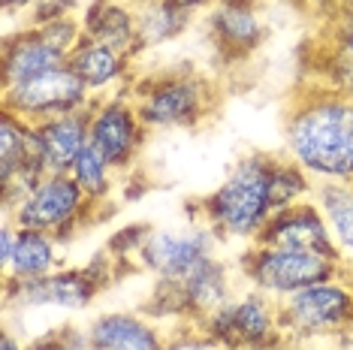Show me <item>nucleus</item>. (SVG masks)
Masks as SVG:
<instances>
[{
    "label": "nucleus",
    "instance_id": "15",
    "mask_svg": "<svg viewBox=\"0 0 353 350\" xmlns=\"http://www.w3.org/2000/svg\"><path fill=\"white\" fill-rule=\"evenodd\" d=\"M70 63V54L39 25H21L3 37V61H0V79L3 91L12 85H21L46 70Z\"/></svg>",
    "mask_w": 353,
    "mask_h": 350
},
{
    "label": "nucleus",
    "instance_id": "27",
    "mask_svg": "<svg viewBox=\"0 0 353 350\" xmlns=\"http://www.w3.org/2000/svg\"><path fill=\"white\" fill-rule=\"evenodd\" d=\"M15 242H19V227L10 218H3V229H0V272L10 266V260L15 254Z\"/></svg>",
    "mask_w": 353,
    "mask_h": 350
},
{
    "label": "nucleus",
    "instance_id": "31",
    "mask_svg": "<svg viewBox=\"0 0 353 350\" xmlns=\"http://www.w3.org/2000/svg\"><path fill=\"white\" fill-rule=\"evenodd\" d=\"M281 350H299V344H284Z\"/></svg>",
    "mask_w": 353,
    "mask_h": 350
},
{
    "label": "nucleus",
    "instance_id": "11",
    "mask_svg": "<svg viewBox=\"0 0 353 350\" xmlns=\"http://www.w3.org/2000/svg\"><path fill=\"white\" fill-rule=\"evenodd\" d=\"M88 127H91V145L115 166V172L124 175L139 163V154L148 139V127L142 124L130 91L91 100Z\"/></svg>",
    "mask_w": 353,
    "mask_h": 350
},
{
    "label": "nucleus",
    "instance_id": "17",
    "mask_svg": "<svg viewBox=\"0 0 353 350\" xmlns=\"http://www.w3.org/2000/svg\"><path fill=\"white\" fill-rule=\"evenodd\" d=\"M70 67L73 73L82 79V85L88 88L94 100L97 97H109V94L127 91L136 79V61L127 54L100 45L94 39H85L70 54Z\"/></svg>",
    "mask_w": 353,
    "mask_h": 350
},
{
    "label": "nucleus",
    "instance_id": "18",
    "mask_svg": "<svg viewBox=\"0 0 353 350\" xmlns=\"http://www.w3.org/2000/svg\"><path fill=\"white\" fill-rule=\"evenodd\" d=\"M82 30L85 39H94L100 45L139 58L142 37H139V19H136V3L130 0H94L82 10Z\"/></svg>",
    "mask_w": 353,
    "mask_h": 350
},
{
    "label": "nucleus",
    "instance_id": "2",
    "mask_svg": "<svg viewBox=\"0 0 353 350\" xmlns=\"http://www.w3.org/2000/svg\"><path fill=\"white\" fill-rule=\"evenodd\" d=\"M275 194H272V154L248 151L212 194L194 205L196 220L212 229L221 242L254 245L269 218L275 214Z\"/></svg>",
    "mask_w": 353,
    "mask_h": 350
},
{
    "label": "nucleus",
    "instance_id": "4",
    "mask_svg": "<svg viewBox=\"0 0 353 350\" xmlns=\"http://www.w3.org/2000/svg\"><path fill=\"white\" fill-rule=\"evenodd\" d=\"M194 332L214 350H281L290 344L281 326L278 299L254 287L232 293L227 305L199 320Z\"/></svg>",
    "mask_w": 353,
    "mask_h": 350
},
{
    "label": "nucleus",
    "instance_id": "12",
    "mask_svg": "<svg viewBox=\"0 0 353 350\" xmlns=\"http://www.w3.org/2000/svg\"><path fill=\"white\" fill-rule=\"evenodd\" d=\"M91 94L82 85V79L73 73L70 63L54 70H46L21 85H12L3 91V109L30 124L61 118L70 112H85L91 106Z\"/></svg>",
    "mask_w": 353,
    "mask_h": 350
},
{
    "label": "nucleus",
    "instance_id": "5",
    "mask_svg": "<svg viewBox=\"0 0 353 350\" xmlns=\"http://www.w3.org/2000/svg\"><path fill=\"white\" fill-rule=\"evenodd\" d=\"M118 272V262L106 251L88 266L54 269L52 275L37 281H3L6 308H58V311H85L100 299V293L112 284Z\"/></svg>",
    "mask_w": 353,
    "mask_h": 350
},
{
    "label": "nucleus",
    "instance_id": "26",
    "mask_svg": "<svg viewBox=\"0 0 353 350\" xmlns=\"http://www.w3.org/2000/svg\"><path fill=\"white\" fill-rule=\"evenodd\" d=\"M63 15H76V0H43L39 6L30 10L25 25H46V21L63 19Z\"/></svg>",
    "mask_w": 353,
    "mask_h": 350
},
{
    "label": "nucleus",
    "instance_id": "3",
    "mask_svg": "<svg viewBox=\"0 0 353 350\" xmlns=\"http://www.w3.org/2000/svg\"><path fill=\"white\" fill-rule=\"evenodd\" d=\"M127 91L148 133L196 130L218 109V91L212 79L190 67H170L136 76Z\"/></svg>",
    "mask_w": 353,
    "mask_h": 350
},
{
    "label": "nucleus",
    "instance_id": "24",
    "mask_svg": "<svg viewBox=\"0 0 353 350\" xmlns=\"http://www.w3.org/2000/svg\"><path fill=\"white\" fill-rule=\"evenodd\" d=\"M70 175H73V181L79 187H82V194L91 200L94 205H103L112 196V190H115V166H112L106 157L100 154L97 148L88 142L85 151L79 154V161L73 163V169H70Z\"/></svg>",
    "mask_w": 353,
    "mask_h": 350
},
{
    "label": "nucleus",
    "instance_id": "21",
    "mask_svg": "<svg viewBox=\"0 0 353 350\" xmlns=\"http://www.w3.org/2000/svg\"><path fill=\"white\" fill-rule=\"evenodd\" d=\"M61 269V238L37 229H19V242L10 266L3 269V281H37Z\"/></svg>",
    "mask_w": 353,
    "mask_h": 350
},
{
    "label": "nucleus",
    "instance_id": "14",
    "mask_svg": "<svg viewBox=\"0 0 353 350\" xmlns=\"http://www.w3.org/2000/svg\"><path fill=\"white\" fill-rule=\"evenodd\" d=\"M254 245H266V248H284V251H302V254H320V257L339 260L329 224L320 212V205L311 200H302L296 205L275 212L263 233L256 236ZM341 262V260H339Z\"/></svg>",
    "mask_w": 353,
    "mask_h": 350
},
{
    "label": "nucleus",
    "instance_id": "16",
    "mask_svg": "<svg viewBox=\"0 0 353 350\" xmlns=\"http://www.w3.org/2000/svg\"><path fill=\"white\" fill-rule=\"evenodd\" d=\"M88 350H170L154 317L139 311H106L85 326Z\"/></svg>",
    "mask_w": 353,
    "mask_h": 350
},
{
    "label": "nucleus",
    "instance_id": "23",
    "mask_svg": "<svg viewBox=\"0 0 353 350\" xmlns=\"http://www.w3.org/2000/svg\"><path fill=\"white\" fill-rule=\"evenodd\" d=\"M136 19H139V37L142 49H157V45L175 43L184 30H190L194 15L181 10L172 0H151V3L136 6Z\"/></svg>",
    "mask_w": 353,
    "mask_h": 350
},
{
    "label": "nucleus",
    "instance_id": "13",
    "mask_svg": "<svg viewBox=\"0 0 353 350\" xmlns=\"http://www.w3.org/2000/svg\"><path fill=\"white\" fill-rule=\"evenodd\" d=\"M260 6V0H221L214 10L205 12L208 39L227 63L254 58L266 43L269 25Z\"/></svg>",
    "mask_w": 353,
    "mask_h": 350
},
{
    "label": "nucleus",
    "instance_id": "9",
    "mask_svg": "<svg viewBox=\"0 0 353 350\" xmlns=\"http://www.w3.org/2000/svg\"><path fill=\"white\" fill-rule=\"evenodd\" d=\"M232 293H236V278H232L230 266L221 257H212L181 281H157L145 314L175 317V320L196 326L221 305H227Z\"/></svg>",
    "mask_w": 353,
    "mask_h": 350
},
{
    "label": "nucleus",
    "instance_id": "29",
    "mask_svg": "<svg viewBox=\"0 0 353 350\" xmlns=\"http://www.w3.org/2000/svg\"><path fill=\"white\" fill-rule=\"evenodd\" d=\"M172 3H179L181 10H188L190 15H199V12L214 10V6H218L221 0H172Z\"/></svg>",
    "mask_w": 353,
    "mask_h": 350
},
{
    "label": "nucleus",
    "instance_id": "8",
    "mask_svg": "<svg viewBox=\"0 0 353 350\" xmlns=\"http://www.w3.org/2000/svg\"><path fill=\"white\" fill-rule=\"evenodd\" d=\"M341 272L344 266L339 260L320 257V254L266 248V245H248L239 254V278L248 287L266 293L278 302Z\"/></svg>",
    "mask_w": 353,
    "mask_h": 350
},
{
    "label": "nucleus",
    "instance_id": "20",
    "mask_svg": "<svg viewBox=\"0 0 353 350\" xmlns=\"http://www.w3.org/2000/svg\"><path fill=\"white\" fill-rule=\"evenodd\" d=\"M320 82L353 100V3L329 15L326 37L320 39Z\"/></svg>",
    "mask_w": 353,
    "mask_h": 350
},
{
    "label": "nucleus",
    "instance_id": "10",
    "mask_svg": "<svg viewBox=\"0 0 353 350\" xmlns=\"http://www.w3.org/2000/svg\"><path fill=\"white\" fill-rule=\"evenodd\" d=\"M218 242L221 238L203 220L170 229L151 227L133 266L148 272L154 281H181L205 260L218 257Z\"/></svg>",
    "mask_w": 353,
    "mask_h": 350
},
{
    "label": "nucleus",
    "instance_id": "22",
    "mask_svg": "<svg viewBox=\"0 0 353 350\" xmlns=\"http://www.w3.org/2000/svg\"><path fill=\"white\" fill-rule=\"evenodd\" d=\"M314 203L329 224L344 272L353 275V181L350 185H317Z\"/></svg>",
    "mask_w": 353,
    "mask_h": 350
},
{
    "label": "nucleus",
    "instance_id": "7",
    "mask_svg": "<svg viewBox=\"0 0 353 350\" xmlns=\"http://www.w3.org/2000/svg\"><path fill=\"white\" fill-rule=\"evenodd\" d=\"M19 229H37L63 238H73L79 229H85L91 220L100 218V205H94L82 194V187L73 181V175H43L34 190L21 200L10 214Z\"/></svg>",
    "mask_w": 353,
    "mask_h": 350
},
{
    "label": "nucleus",
    "instance_id": "6",
    "mask_svg": "<svg viewBox=\"0 0 353 350\" xmlns=\"http://www.w3.org/2000/svg\"><path fill=\"white\" fill-rule=\"evenodd\" d=\"M290 344L314 338H344L353 332V275L341 272L278 302Z\"/></svg>",
    "mask_w": 353,
    "mask_h": 350
},
{
    "label": "nucleus",
    "instance_id": "32",
    "mask_svg": "<svg viewBox=\"0 0 353 350\" xmlns=\"http://www.w3.org/2000/svg\"><path fill=\"white\" fill-rule=\"evenodd\" d=\"M130 3H136V6H139V3H151V0H130Z\"/></svg>",
    "mask_w": 353,
    "mask_h": 350
},
{
    "label": "nucleus",
    "instance_id": "1",
    "mask_svg": "<svg viewBox=\"0 0 353 350\" xmlns=\"http://www.w3.org/2000/svg\"><path fill=\"white\" fill-rule=\"evenodd\" d=\"M284 154L314 185L353 181V100L323 82L296 91L284 115Z\"/></svg>",
    "mask_w": 353,
    "mask_h": 350
},
{
    "label": "nucleus",
    "instance_id": "28",
    "mask_svg": "<svg viewBox=\"0 0 353 350\" xmlns=\"http://www.w3.org/2000/svg\"><path fill=\"white\" fill-rule=\"evenodd\" d=\"M43 0H0V6H3V15L6 19H12V15H21V19H28L30 10L39 6Z\"/></svg>",
    "mask_w": 353,
    "mask_h": 350
},
{
    "label": "nucleus",
    "instance_id": "19",
    "mask_svg": "<svg viewBox=\"0 0 353 350\" xmlns=\"http://www.w3.org/2000/svg\"><path fill=\"white\" fill-rule=\"evenodd\" d=\"M34 136H37V151H39V161H43V169L54 175H70L79 154L91 142L88 109L34 124Z\"/></svg>",
    "mask_w": 353,
    "mask_h": 350
},
{
    "label": "nucleus",
    "instance_id": "30",
    "mask_svg": "<svg viewBox=\"0 0 353 350\" xmlns=\"http://www.w3.org/2000/svg\"><path fill=\"white\" fill-rule=\"evenodd\" d=\"M0 350H30V344H25L21 338H15L12 329H3V338H0Z\"/></svg>",
    "mask_w": 353,
    "mask_h": 350
},
{
    "label": "nucleus",
    "instance_id": "25",
    "mask_svg": "<svg viewBox=\"0 0 353 350\" xmlns=\"http://www.w3.org/2000/svg\"><path fill=\"white\" fill-rule=\"evenodd\" d=\"M314 181L296 161L287 154H272V194H275V209H287L302 200L314 196Z\"/></svg>",
    "mask_w": 353,
    "mask_h": 350
}]
</instances>
